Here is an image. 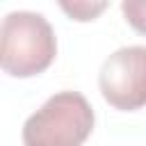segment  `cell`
Masks as SVG:
<instances>
[{
    "instance_id": "cell-1",
    "label": "cell",
    "mask_w": 146,
    "mask_h": 146,
    "mask_svg": "<svg viewBox=\"0 0 146 146\" xmlns=\"http://www.w3.org/2000/svg\"><path fill=\"white\" fill-rule=\"evenodd\" d=\"M57 55V39L50 23L36 11H11L0 27V66L14 78H30L46 71Z\"/></svg>"
},
{
    "instance_id": "cell-2",
    "label": "cell",
    "mask_w": 146,
    "mask_h": 146,
    "mask_svg": "<svg viewBox=\"0 0 146 146\" xmlns=\"http://www.w3.org/2000/svg\"><path fill=\"white\" fill-rule=\"evenodd\" d=\"M94 107L80 91L50 96L23 125L25 146H82L94 130Z\"/></svg>"
},
{
    "instance_id": "cell-3",
    "label": "cell",
    "mask_w": 146,
    "mask_h": 146,
    "mask_svg": "<svg viewBox=\"0 0 146 146\" xmlns=\"http://www.w3.org/2000/svg\"><path fill=\"white\" fill-rule=\"evenodd\" d=\"M98 87L103 98L123 112L146 105V46H123L100 66Z\"/></svg>"
},
{
    "instance_id": "cell-4",
    "label": "cell",
    "mask_w": 146,
    "mask_h": 146,
    "mask_svg": "<svg viewBox=\"0 0 146 146\" xmlns=\"http://www.w3.org/2000/svg\"><path fill=\"white\" fill-rule=\"evenodd\" d=\"M59 7L75 21H91L96 18L105 7L107 2H84V0H75V2H59Z\"/></svg>"
},
{
    "instance_id": "cell-5",
    "label": "cell",
    "mask_w": 146,
    "mask_h": 146,
    "mask_svg": "<svg viewBox=\"0 0 146 146\" xmlns=\"http://www.w3.org/2000/svg\"><path fill=\"white\" fill-rule=\"evenodd\" d=\"M125 21L141 34H146V0H125L121 5Z\"/></svg>"
}]
</instances>
